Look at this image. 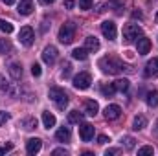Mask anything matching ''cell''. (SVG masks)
I'll return each instance as SVG.
<instances>
[{
  "mask_svg": "<svg viewBox=\"0 0 158 156\" xmlns=\"http://www.w3.org/2000/svg\"><path fill=\"white\" fill-rule=\"evenodd\" d=\"M85 48H86V51H98L99 50V40L90 35V37L85 39Z\"/></svg>",
  "mask_w": 158,
  "mask_h": 156,
  "instance_id": "obj_17",
  "label": "cell"
},
{
  "mask_svg": "<svg viewBox=\"0 0 158 156\" xmlns=\"http://www.w3.org/2000/svg\"><path fill=\"white\" fill-rule=\"evenodd\" d=\"M101 33H103L109 40H114L116 39V35H118V31H116V24H114L112 20H105V22L101 24Z\"/></svg>",
  "mask_w": 158,
  "mask_h": 156,
  "instance_id": "obj_7",
  "label": "cell"
},
{
  "mask_svg": "<svg viewBox=\"0 0 158 156\" xmlns=\"http://www.w3.org/2000/svg\"><path fill=\"white\" fill-rule=\"evenodd\" d=\"M31 74H33L35 77H39L40 74H42V70H40V64H37V63H33V64H31Z\"/></svg>",
  "mask_w": 158,
  "mask_h": 156,
  "instance_id": "obj_33",
  "label": "cell"
},
{
  "mask_svg": "<svg viewBox=\"0 0 158 156\" xmlns=\"http://www.w3.org/2000/svg\"><path fill=\"white\" fill-rule=\"evenodd\" d=\"M79 7L85 9V11L90 9V7H92V0H79Z\"/></svg>",
  "mask_w": 158,
  "mask_h": 156,
  "instance_id": "obj_34",
  "label": "cell"
},
{
  "mask_svg": "<svg viewBox=\"0 0 158 156\" xmlns=\"http://www.w3.org/2000/svg\"><path fill=\"white\" fill-rule=\"evenodd\" d=\"M114 154H119V149H109V151H105V156H114Z\"/></svg>",
  "mask_w": 158,
  "mask_h": 156,
  "instance_id": "obj_40",
  "label": "cell"
},
{
  "mask_svg": "<svg viewBox=\"0 0 158 156\" xmlns=\"http://www.w3.org/2000/svg\"><path fill=\"white\" fill-rule=\"evenodd\" d=\"M40 147H42V142H40L39 138H30V140L26 142V151H28V154H37L40 151Z\"/></svg>",
  "mask_w": 158,
  "mask_h": 156,
  "instance_id": "obj_12",
  "label": "cell"
},
{
  "mask_svg": "<svg viewBox=\"0 0 158 156\" xmlns=\"http://www.w3.org/2000/svg\"><path fill=\"white\" fill-rule=\"evenodd\" d=\"M9 114H7V112H4V110H0V127H2V125H6V123H7V121H9Z\"/></svg>",
  "mask_w": 158,
  "mask_h": 156,
  "instance_id": "obj_35",
  "label": "cell"
},
{
  "mask_svg": "<svg viewBox=\"0 0 158 156\" xmlns=\"http://www.w3.org/2000/svg\"><path fill=\"white\" fill-rule=\"evenodd\" d=\"M33 39H35V33H33V30H31L30 26L20 28V33H19V40H20V44H24V46H31V44H33Z\"/></svg>",
  "mask_w": 158,
  "mask_h": 156,
  "instance_id": "obj_6",
  "label": "cell"
},
{
  "mask_svg": "<svg viewBox=\"0 0 158 156\" xmlns=\"http://www.w3.org/2000/svg\"><path fill=\"white\" fill-rule=\"evenodd\" d=\"M140 37H142V28L138 24H127L123 28V40H125V44H131V42L138 40Z\"/></svg>",
  "mask_w": 158,
  "mask_h": 156,
  "instance_id": "obj_4",
  "label": "cell"
},
{
  "mask_svg": "<svg viewBox=\"0 0 158 156\" xmlns=\"http://www.w3.org/2000/svg\"><path fill=\"white\" fill-rule=\"evenodd\" d=\"M33 11V0H20L19 2V13L20 15H30Z\"/></svg>",
  "mask_w": 158,
  "mask_h": 156,
  "instance_id": "obj_15",
  "label": "cell"
},
{
  "mask_svg": "<svg viewBox=\"0 0 158 156\" xmlns=\"http://www.w3.org/2000/svg\"><path fill=\"white\" fill-rule=\"evenodd\" d=\"M110 142V138L109 136H105V134H101V136H98V143H101V145H105V143H109Z\"/></svg>",
  "mask_w": 158,
  "mask_h": 156,
  "instance_id": "obj_37",
  "label": "cell"
},
{
  "mask_svg": "<svg viewBox=\"0 0 158 156\" xmlns=\"http://www.w3.org/2000/svg\"><path fill=\"white\" fill-rule=\"evenodd\" d=\"M70 136H72V132H70V129H68V127H61V129L55 132V138H57L59 142H68V140H70Z\"/></svg>",
  "mask_w": 158,
  "mask_h": 156,
  "instance_id": "obj_18",
  "label": "cell"
},
{
  "mask_svg": "<svg viewBox=\"0 0 158 156\" xmlns=\"http://www.w3.org/2000/svg\"><path fill=\"white\" fill-rule=\"evenodd\" d=\"M50 99L55 103V107H57L59 110H64V109L68 107V96H66V92H64L63 88H59V86L50 88Z\"/></svg>",
  "mask_w": 158,
  "mask_h": 156,
  "instance_id": "obj_2",
  "label": "cell"
},
{
  "mask_svg": "<svg viewBox=\"0 0 158 156\" xmlns=\"http://www.w3.org/2000/svg\"><path fill=\"white\" fill-rule=\"evenodd\" d=\"M83 112H79V110H70L68 112V121L70 123H81L83 121Z\"/></svg>",
  "mask_w": 158,
  "mask_h": 156,
  "instance_id": "obj_23",
  "label": "cell"
},
{
  "mask_svg": "<svg viewBox=\"0 0 158 156\" xmlns=\"http://www.w3.org/2000/svg\"><path fill=\"white\" fill-rule=\"evenodd\" d=\"M74 6H76V4H74V0H64V7H66V9H72Z\"/></svg>",
  "mask_w": 158,
  "mask_h": 156,
  "instance_id": "obj_41",
  "label": "cell"
},
{
  "mask_svg": "<svg viewBox=\"0 0 158 156\" xmlns=\"http://www.w3.org/2000/svg\"><path fill=\"white\" fill-rule=\"evenodd\" d=\"M132 17H134V18H142V13H140V11H134Z\"/></svg>",
  "mask_w": 158,
  "mask_h": 156,
  "instance_id": "obj_43",
  "label": "cell"
},
{
  "mask_svg": "<svg viewBox=\"0 0 158 156\" xmlns=\"http://www.w3.org/2000/svg\"><path fill=\"white\" fill-rule=\"evenodd\" d=\"M99 68L105 72V74H110V76H116V74H121L127 66L123 64V61L114 57V55H107L103 59H99Z\"/></svg>",
  "mask_w": 158,
  "mask_h": 156,
  "instance_id": "obj_1",
  "label": "cell"
},
{
  "mask_svg": "<svg viewBox=\"0 0 158 156\" xmlns=\"http://www.w3.org/2000/svg\"><path fill=\"white\" fill-rule=\"evenodd\" d=\"M0 31H4V33H13V24L7 22V20H4V18H0Z\"/></svg>",
  "mask_w": 158,
  "mask_h": 156,
  "instance_id": "obj_28",
  "label": "cell"
},
{
  "mask_svg": "<svg viewBox=\"0 0 158 156\" xmlns=\"http://www.w3.org/2000/svg\"><path fill=\"white\" fill-rule=\"evenodd\" d=\"M39 2L42 4V6H50V4H53L55 0H39Z\"/></svg>",
  "mask_w": 158,
  "mask_h": 156,
  "instance_id": "obj_42",
  "label": "cell"
},
{
  "mask_svg": "<svg viewBox=\"0 0 158 156\" xmlns=\"http://www.w3.org/2000/svg\"><path fill=\"white\" fill-rule=\"evenodd\" d=\"M13 50V46H11V42L7 39H0V53H9Z\"/></svg>",
  "mask_w": 158,
  "mask_h": 156,
  "instance_id": "obj_26",
  "label": "cell"
},
{
  "mask_svg": "<svg viewBox=\"0 0 158 156\" xmlns=\"http://www.w3.org/2000/svg\"><path fill=\"white\" fill-rule=\"evenodd\" d=\"M145 125H147L145 116H136L134 117V121H132V129H134V130H142Z\"/></svg>",
  "mask_w": 158,
  "mask_h": 156,
  "instance_id": "obj_21",
  "label": "cell"
},
{
  "mask_svg": "<svg viewBox=\"0 0 158 156\" xmlns=\"http://www.w3.org/2000/svg\"><path fill=\"white\" fill-rule=\"evenodd\" d=\"M0 92H9V81H6L4 77H0Z\"/></svg>",
  "mask_w": 158,
  "mask_h": 156,
  "instance_id": "obj_32",
  "label": "cell"
},
{
  "mask_svg": "<svg viewBox=\"0 0 158 156\" xmlns=\"http://www.w3.org/2000/svg\"><path fill=\"white\" fill-rule=\"evenodd\" d=\"M103 114H105V119L114 121V119H118L121 116V109H119V105H107V109L103 110Z\"/></svg>",
  "mask_w": 158,
  "mask_h": 156,
  "instance_id": "obj_10",
  "label": "cell"
},
{
  "mask_svg": "<svg viewBox=\"0 0 158 156\" xmlns=\"http://www.w3.org/2000/svg\"><path fill=\"white\" fill-rule=\"evenodd\" d=\"M70 72H72L70 63H64V64H63V76H64V77H68V76H70Z\"/></svg>",
  "mask_w": 158,
  "mask_h": 156,
  "instance_id": "obj_36",
  "label": "cell"
},
{
  "mask_svg": "<svg viewBox=\"0 0 158 156\" xmlns=\"http://www.w3.org/2000/svg\"><path fill=\"white\" fill-rule=\"evenodd\" d=\"M123 6H125V0H109V4H107V7H110L114 11L123 9Z\"/></svg>",
  "mask_w": 158,
  "mask_h": 156,
  "instance_id": "obj_25",
  "label": "cell"
},
{
  "mask_svg": "<svg viewBox=\"0 0 158 156\" xmlns=\"http://www.w3.org/2000/svg\"><path fill=\"white\" fill-rule=\"evenodd\" d=\"M145 154H155V149L151 145H145V147L138 149V156H145Z\"/></svg>",
  "mask_w": 158,
  "mask_h": 156,
  "instance_id": "obj_30",
  "label": "cell"
},
{
  "mask_svg": "<svg viewBox=\"0 0 158 156\" xmlns=\"http://www.w3.org/2000/svg\"><path fill=\"white\" fill-rule=\"evenodd\" d=\"M155 134H158V119H156V123H155Z\"/></svg>",
  "mask_w": 158,
  "mask_h": 156,
  "instance_id": "obj_45",
  "label": "cell"
},
{
  "mask_svg": "<svg viewBox=\"0 0 158 156\" xmlns=\"http://www.w3.org/2000/svg\"><path fill=\"white\" fill-rule=\"evenodd\" d=\"M121 145H125L127 151L134 149V138H132V136H123V138H121Z\"/></svg>",
  "mask_w": 158,
  "mask_h": 156,
  "instance_id": "obj_27",
  "label": "cell"
},
{
  "mask_svg": "<svg viewBox=\"0 0 158 156\" xmlns=\"http://www.w3.org/2000/svg\"><path fill=\"white\" fill-rule=\"evenodd\" d=\"M147 105L149 107H158V92L156 90H153V92L147 94Z\"/></svg>",
  "mask_w": 158,
  "mask_h": 156,
  "instance_id": "obj_24",
  "label": "cell"
},
{
  "mask_svg": "<svg viewBox=\"0 0 158 156\" xmlns=\"http://www.w3.org/2000/svg\"><path fill=\"white\" fill-rule=\"evenodd\" d=\"M136 50H138V53H140V55L149 53V50H151V40L147 39V37H140L138 42H136Z\"/></svg>",
  "mask_w": 158,
  "mask_h": 156,
  "instance_id": "obj_13",
  "label": "cell"
},
{
  "mask_svg": "<svg viewBox=\"0 0 158 156\" xmlns=\"http://www.w3.org/2000/svg\"><path fill=\"white\" fill-rule=\"evenodd\" d=\"M76 30H77V26L74 22H64L61 26V30H59V40L63 44H70L76 39Z\"/></svg>",
  "mask_w": 158,
  "mask_h": 156,
  "instance_id": "obj_3",
  "label": "cell"
},
{
  "mask_svg": "<svg viewBox=\"0 0 158 156\" xmlns=\"http://www.w3.org/2000/svg\"><path fill=\"white\" fill-rule=\"evenodd\" d=\"M42 125H44L46 129H52V127L55 125V116H53L52 112H42Z\"/></svg>",
  "mask_w": 158,
  "mask_h": 156,
  "instance_id": "obj_20",
  "label": "cell"
},
{
  "mask_svg": "<svg viewBox=\"0 0 158 156\" xmlns=\"http://www.w3.org/2000/svg\"><path fill=\"white\" fill-rule=\"evenodd\" d=\"M2 2H4V4H6V6H11V4H15V2H17V0H2Z\"/></svg>",
  "mask_w": 158,
  "mask_h": 156,
  "instance_id": "obj_44",
  "label": "cell"
},
{
  "mask_svg": "<svg viewBox=\"0 0 158 156\" xmlns=\"http://www.w3.org/2000/svg\"><path fill=\"white\" fill-rule=\"evenodd\" d=\"M101 92H103L105 96H109V97H110V96H112V94L116 92V88H114V84L110 83V84H107V86H103V88H101Z\"/></svg>",
  "mask_w": 158,
  "mask_h": 156,
  "instance_id": "obj_31",
  "label": "cell"
},
{
  "mask_svg": "<svg viewBox=\"0 0 158 156\" xmlns=\"http://www.w3.org/2000/svg\"><path fill=\"white\" fill-rule=\"evenodd\" d=\"M11 149H13V145H11V143H9V145H4V147H0V154H6V153H7V151H11Z\"/></svg>",
  "mask_w": 158,
  "mask_h": 156,
  "instance_id": "obj_39",
  "label": "cell"
},
{
  "mask_svg": "<svg viewBox=\"0 0 158 156\" xmlns=\"http://www.w3.org/2000/svg\"><path fill=\"white\" fill-rule=\"evenodd\" d=\"M112 84H114L116 92H127V90H129V84H131V83H129V79L123 77V79H116V81H114Z\"/></svg>",
  "mask_w": 158,
  "mask_h": 156,
  "instance_id": "obj_19",
  "label": "cell"
},
{
  "mask_svg": "<svg viewBox=\"0 0 158 156\" xmlns=\"http://www.w3.org/2000/svg\"><path fill=\"white\" fill-rule=\"evenodd\" d=\"M7 72H9V76L15 79V81H19V79L22 77V66H20L19 63H11V64L7 66Z\"/></svg>",
  "mask_w": 158,
  "mask_h": 156,
  "instance_id": "obj_14",
  "label": "cell"
},
{
  "mask_svg": "<svg viewBox=\"0 0 158 156\" xmlns=\"http://www.w3.org/2000/svg\"><path fill=\"white\" fill-rule=\"evenodd\" d=\"M90 83H92V76L88 72H81V74H77L74 77V86L77 90H86L90 86Z\"/></svg>",
  "mask_w": 158,
  "mask_h": 156,
  "instance_id": "obj_5",
  "label": "cell"
},
{
  "mask_svg": "<svg viewBox=\"0 0 158 156\" xmlns=\"http://www.w3.org/2000/svg\"><path fill=\"white\" fill-rule=\"evenodd\" d=\"M52 154L53 156H59V154H68V151H66V149H55V151H52Z\"/></svg>",
  "mask_w": 158,
  "mask_h": 156,
  "instance_id": "obj_38",
  "label": "cell"
},
{
  "mask_svg": "<svg viewBox=\"0 0 158 156\" xmlns=\"http://www.w3.org/2000/svg\"><path fill=\"white\" fill-rule=\"evenodd\" d=\"M98 110H99V107H98V103H96L94 99H86V101H85V112H86L88 116H96Z\"/></svg>",
  "mask_w": 158,
  "mask_h": 156,
  "instance_id": "obj_16",
  "label": "cell"
},
{
  "mask_svg": "<svg viewBox=\"0 0 158 156\" xmlns=\"http://www.w3.org/2000/svg\"><path fill=\"white\" fill-rule=\"evenodd\" d=\"M72 57L77 59V61H85V59L88 57V51H86V48H76V50L72 51Z\"/></svg>",
  "mask_w": 158,
  "mask_h": 156,
  "instance_id": "obj_22",
  "label": "cell"
},
{
  "mask_svg": "<svg viewBox=\"0 0 158 156\" xmlns=\"http://www.w3.org/2000/svg\"><path fill=\"white\" fill-rule=\"evenodd\" d=\"M145 77H158V57H153L145 64Z\"/></svg>",
  "mask_w": 158,
  "mask_h": 156,
  "instance_id": "obj_11",
  "label": "cell"
},
{
  "mask_svg": "<svg viewBox=\"0 0 158 156\" xmlns=\"http://www.w3.org/2000/svg\"><path fill=\"white\" fill-rule=\"evenodd\" d=\"M22 125H24V129L31 130V129H35V127H37V119H35V117H28V119H24V121H22Z\"/></svg>",
  "mask_w": 158,
  "mask_h": 156,
  "instance_id": "obj_29",
  "label": "cell"
},
{
  "mask_svg": "<svg viewBox=\"0 0 158 156\" xmlns=\"http://www.w3.org/2000/svg\"><path fill=\"white\" fill-rule=\"evenodd\" d=\"M42 61L46 63V64H55V61H57V48L55 46H46L44 48V51H42Z\"/></svg>",
  "mask_w": 158,
  "mask_h": 156,
  "instance_id": "obj_8",
  "label": "cell"
},
{
  "mask_svg": "<svg viewBox=\"0 0 158 156\" xmlns=\"http://www.w3.org/2000/svg\"><path fill=\"white\" fill-rule=\"evenodd\" d=\"M155 20H156V22H158V13H156V17H155Z\"/></svg>",
  "mask_w": 158,
  "mask_h": 156,
  "instance_id": "obj_46",
  "label": "cell"
},
{
  "mask_svg": "<svg viewBox=\"0 0 158 156\" xmlns=\"http://www.w3.org/2000/svg\"><path fill=\"white\" fill-rule=\"evenodd\" d=\"M79 138H81L83 142H90V140L94 138V125L83 123V125L79 127Z\"/></svg>",
  "mask_w": 158,
  "mask_h": 156,
  "instance_id": "obj_9",
  "label": "cell"
}]
</instances>
